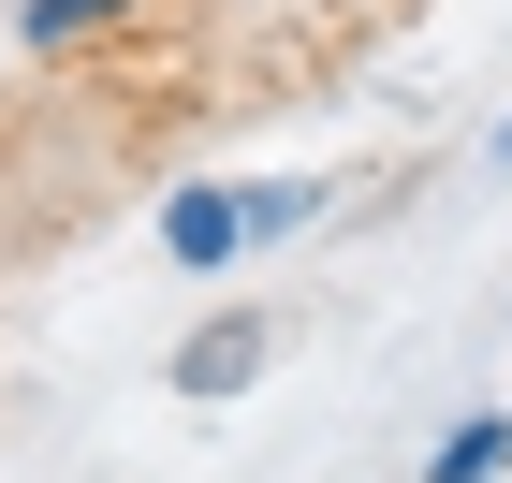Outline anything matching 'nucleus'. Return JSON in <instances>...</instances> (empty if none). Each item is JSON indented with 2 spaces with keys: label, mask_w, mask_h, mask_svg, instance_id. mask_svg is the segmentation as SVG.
Returning a JSON list of instances; mask_svg holds the SVG:
<instances>
[{
  "label": "nucleus",
  "mask_w": 512,
  "mask_h": 483,
  "mask_svg": "<svg viewBox=\"0 0 512 483\" xmlns=\"http://www.w3.org/2000/svg\"><path fill=\"white\" fill-rule=\"evenodd\" d=\"M118 15L132 0H15V44H30V59H74V44H103Z\"/></svg>",
  "instance_id": "5"
},
{
  "label": "nucleus",
  "mask_w": 512,
  "mask_h": 483,
  "mask_svg": "<svg viewBox=\"0 0 512 483\" xmlns=\"http://www.w3.org/2000/svg\"><path fill=\"white\" fill-rule=\"evenodd\" d=\"M322 220H337V176H249L235 191V249H293Z\"/></svg>",
  "instance_id": "3"
},
{
  "label": "nucleus",
  "mask_w": 512,
  "mask_h": 483,
  "mask_svg": "<svg viewBox=\"0 0 512 483\" xmlns=\"http://www.w3.org/2000/svg\"><path fill=\"white\" fill-rule=\"evenodd\" d=\"M264 352H278V322H264V308H220L191 352H176V396H205V410L249 396V381H264Z\"/></svg>",
  "instance_id": "1"
},
{
  "label": "nucleus",
  "mask_w": 512,
  "mask_h": 483,
  "mask_svg": "<svg viewBox=\"0 0 512 483\" xmlns=\"http://www.w3.org/2000/svg\"><path fill=\"white\" fill-rule=\"evenodd\" d=\"M425 483H512V410H469V425H439Z\"/></svg>",
  "instance_id": "4"
},
{
  "label": "nucleus",
  "mask_w": 512,
  "mask_h": 483,
  "mask_svg": "<svg viewBox=\"0 0 512 483\" xmlns=\"http://www.w3.org/2000/svg\"><path fill=\"white\" fill-rule=\"evenodd\" d=\"M161 249H176L191 279H235L249 264L235 249V191H220V176H176V191H161Z\"/></svg>",
  "instance_id": "2"
},
{
  "label": "nucleus",
  "mask_w": 512,
  "mask_h": 483,
  "mask_svg": "<svg viewBox=\"0 0 512 483\" xmlns=\"http://www.w3.org/2000/svg\"><path fill=\"white\" fill-rule=\"evenodd\" d=\"M483 176H512V118H498V132H483Z\"/></svg>",
  "instance_id": "6"
}]
</instances>
